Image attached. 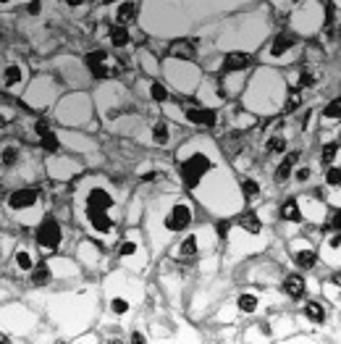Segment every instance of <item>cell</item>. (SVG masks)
I'll return each mask as SVG.
<instances>
[{
    "mask_svg": "<svg viewBox=\"0 0 341 344\" xmlns=\"http://www.w3.org/2000/svg\"><path fill=\"white\" fill-rule=\"evenodd\" d=\"M21 79H24V71H21V66H16V63H11L6 71H3V84H6V87L21 84Z\"/></svg>",
    "mask_w": 341,
    "mask_h": 344,
    "instance_id": "cell-11",
    "label": "cell"
},
{
    "mask_svg": "<svg viewBox=\"0 0 341 344\" xmlns=\"http://www.w3.org/2000/svg\"><path fill=\"white\" fill-rule=\"evenodd\" d=\"M252 66V58L244 53H229L226 61H223V71H244V68Z\"/></svg>",
    "mask_w": 341,
    "mask_h": 344,
    "instance_id": "cell-7",
    "label": "cell"
},
{
    "mask_svg": "<svg viewBox=\"0 0 341 344\" xmlns=\"http://www.w3.org/2000/svg\"><path fill=\"white\" fill-rule=\"evenodd\" d=\"M294 42H297V40H294L291 34H278V37L273 40V45H270V55H273V58H281L286 50L294 48Z\"/></svg>",
    "mask_w": 341,
    "mask_h": 344,
    "instance_id": "cell-9",
    "label": "cell"
},
{
    "mask_svg": "<svg viewBox=\"0 0 341 344\" xmlns=\"http://www.w3.org/2000/svg\"><path fill=\"white\" fill-rule=\"evenodd\" d=\"M150 97L158 100V102H163V100H168V89L163 87V84H155V82H152V84H150Z\"/></svg>",
    "mask_w": 341,
    "mask_h": 344,
    "instance_id": "cell-24",
    "label": "cell"
},
{
    "mask_svg": "<svg viewBox=\"0 0 341 344\" xmlns=\"http://www.w3.org/2000/svg\"><path fill=\"white\" fill-rule=\"evenodd\" d=\"M0 3H11V0H0Z\"/></svg>",
    "mask_w": 341,
    "mask_h": 344,
    "instance_id": "cell-44",
    "label": "cell"
},
{
    "mask_svg": "<svg viewBox=\"0 0 341 344\" xmlns=\"http://www.w3.org/2000/svg\"><path fill=\"white\" fill-rule=\"evenodd\" d=\"M325 181H328V187H338V181H341V174H338V168L331 166L328 168V174H325Z\"/></svg>",
    "mask_w": 341,
    "mask_h": 344,
    "instance_id": "cell-32",
    "label": "cell"
},
{
    "mask_svg": "<svg viewBox=\"0 0 341 344\" xmlns=\"http://www.w3.org/2000/svg\"><path fill=\"white\" fill-rule=\"evenodd\" d=\"M171 55H179V58H192V55H194V45H189V42H176V45H171Z\"/></svg>",
    "mask_w": 341,
    "mask_h": 344,
    "instance_id": "cell-18",
    "label": "cell"
},
{
    "mask_svg": "<svg viewBox=\"0 0 341 344\" xmlns=\"http://www.w3.org/2000/svg\"><path fill=\"white\" fill-rule=\"evenodd\" d=\"M284 292L289 297H294V300H299V297L304 294V279L297 276V273H291V276L284 281Z\"/></svg>",
    "mask_w": 341,
    "mask_h": 344,
    "instance_id": "cell-10",
    "label": "cell"
},
{
    "mask_svg": "<svg viewBox=\"0 0 341 344\" xmlns=\"http://www.w3.org/2000/svg\"><path fill=\"white\" fill-rule=\"evenodd\" d=\"M152 137H155V142H168V126L166 124H155V132H152Z\"/></svg>",
    "mask_w": 341,
    "mask_h": 344,
    "instance_id": "cell-30",
    "label": "cell"
},
{
    "mask_svg": "<svg viewBox=\"0 0 341 344\" xmlns=\"http://www.w3.org/2000/svg\"><path fill=\"white\" fill-rule=\"evenodd\" d=\"M192 223V208L189 205H176V208L168 213L166 218V226L171 228V232H181V228H186Z\"/></svg>",
    "mask_w": 341,
    "mask_h": 344,
    "instance_id": "cell-4",
    "label": "cell"
},
{
    "mask_svg": "<svg viewBox=\"0 0 341 344\" xmlns=\"http://www.w3.org/2000/svg\"><path fill=\"white\" fill-rule=\"evenodd\" d=\"M242 189H244L247 197H257V194H260V184H257L255 179H247L244 184H242Z\"/></svg>",
    "mask_w": 341,
    "mask_h": 344,
    "instance_id": "cell-26",
    "label": "cell"
},
{
    "mask_svg": "<svg viewBox=\"0 0 341 344\" xmlns=\"http://www.w3.org/2000/svg\"><path fill=\"white\" fill-rule=\"evenodd\" d=\"M108 61V55H105V50H95V53H89L87 58H84V63L87 66H95V63H105Z\"/></svg>",
    "mask_w": 341,
    "mask_h": 344,
    "instance_id": "cell-29",
    "label": "cell"
},
{
    "mask_svg": "<svg viewBox=\"0 0 341 344\" xmlns=\"http://www.w3.org/2000/svg\"><path fill=\"white\" fill-rule=\"evenodd\" d=\"M29 14H40V0H32L29 3Z\"/></svg>",
    "mask_w": 341,
    "mask_h": 344,
    "instance_id": "cell-39",
    "label": "cell"
},
{
    "mask_svg": "<svg viewBox=\"0 0 341 344\" xmlns=\"http://www.w3.org/2000/svg\"><path fill=\"white\" fill-rule=\"evenodd\" d=\"M304 313H307V318L315 320V323H323L325 320V310H323V305H317V302H307Z\"/></svg>",
    "mask_w": 341,
    "mask_h": 344,
    "instance_id": "cell-16",
    "label": "cell"
},
{
    "mask_svg": "<svg viewBox=\"0 0 341 344\" xmlns=\"http://www.w3.org/2000/svg\"><path fill=\"white\" fill-rule=\"evenodd\" d=\"M40 145L45 147V150H48V153H55L58 150V147H61V142H58V137L48 129V132H45V134H40Z\"/></svg>",
    "mask_w": 341,
    "mask_h": 344,
    "instance_id": "cell-17",
    "label": "cell"
},
{
    "mask_svg": "<svg viewBox=\"0 0 341 344\" xmlns=\"http://www.w3.org/2000/svg\"><path fill=\"white\" fill-rule=\"evenodd\" d=\"M239 310L255 313V310H257V297H255V294H242V297H239Z\"/></svg>",
    "mask_w": 341,
    "mask_h": 344,
    "instance_id": "cell-22",
    "label": "cell"
},
{
    "mask_svg": "<svg viewBox=\"0 0 341 344\" xmlns=\"http://www.w3.org/2000/svg\"><path fill=\"white\" fill-rule=\"evenodd\" d=\"M32 281L37 284V286H42V284H48V281H50V268H48V266H40L37 271L32 273Z\"/></svg>",
    "mask_w": 341,
    "mask_h": 344,
    "instance_id": "cell-23",
    "label": "cell"
},
{
    "mask_svg": "<svg viewBox=\"0 0 341 344\" xmlns=\"http://www.w3.org/2000/svg\"><path fill=\"white\" fill-rule=\"evenodd\" d=\"M34 129H37V134H45L48 132V121H37L34 124Z\"/></svg>",
    "mask_w": 341,
    "mask_h": 344,
    "instance_id": "cell-38",
    "label": "cell"
},
{
    "mask_svg": "<svg viewBox=\"0 0 341 344\" xmlns=\"http://www.w3.org/2000/svg\"><path fill=\"white\" fill-rule=\"evenodd\" d=\"M110 307H113V313H126V310H129V302H126V300H121V297H116Z\"/></svg>",
    "mask_w": 341,
    "mask_h": 344,
    "instance_id": "cell-33",
    "label": "cell"
},
{
    "mask_svg": "<svg viewBox=\"0 0 341 344\" xmlns=\"http://www.w3.org/2000/svg\"><path fill=\"white\" fill-rule=\"evenodd\" d=\"M299 84H302V87H315V79H312L310 74H302V76H299Z\"/></svg>",
    "mask_w": 341,
    "mask_h": 344,
    "instance_id": "cell-36",
    "label": "cell"
},
{
    "mask_svg": "<svg viewBox=\"0 0 341 344\" xmlns=\"http://www.w3.org/2000/svg\"><path fill=\"white\" fill-rule=\"evenodd\" d=\"M134 16H137V3H134V0H126V3H121L119 11H116V21H119V27L132 24Z\"/></svg>",
    "mask_w": 341,
    "mask_h": 344,
    "instance_id": "cell-8",
    "label": "cell"
},
{
    "mask_svg": "<svg viewBox=\"0 0 341 344\" xmlns=\"http://www.w3.org/2000/svg\"><path fill=\"white\" fill-rule=\"evenodd\" d=\"M197 252V237H189V239H184V242L179 245V255L181 258H192Z\"/></svg>",
    "mask_w": 341,
    "mask_h": 344,
    "instance_id": "cell-21",
    "label": "cell"
},
{
    "mask_svg": "<svg viewBox=\"0 0 341 344\" xmlns=\"http://www.w3.org/2000/svg\"><path fill=\"white\" fill-rule=\"evenodd\" d=\"M16 160H19V150H16V147L14 145L3 147V153H0V163H3V166H14Z\"/></svg>",
    "mask_w": 341,
    "mask_h": 344,
    "instance_id": "cell-19",
    "label": "cell"
},
{
    "mask_svg": "<svg viewBox=\"0 0 341 344\" xmlns=\"http://www.w3.org/2000/svg\"><path fill=\"white\" fill-rule=\"evenodd\" d=\"M299 102H302V95H299V92H291V95H289V100H286V108H289V110H294V108L299 105Z\"/></svg>",
    "mask_w": 341,
    "mask_h": 344,
    "instance_id": "cell-34",
    "label": "cell"
},
{
    "mask_svg": "<svg viewBox=\"0 0 341 344\" xmlns=\"http://www.w3.org/2000/svg\"><path fill=\"white\" fill-rule=\"evenodd\" d=\"M336 155H338V145H336V142H328V145L323 147V160H325V163H333Z\"/></svg>",
    "mask_w": 341,
    "mask_h": 344,
    "instance_id": "cell-28",
    "label": "cell"
},
{
    "mask_svg": "<svg viewBox=\"0 0 341 344\" xmlns=\"http://www.w3.org/2000/svg\"><path fill=\"white\" fill-rule=\"evenodd\" d=\"M210 171V160H207V155H202V153H194V155H189V160H184V168H181V174H184V181L189 187H197L199 184V179H202L205 174Z\"/></svg>",
    "mask_w": 341,
    "mask_h": 344,
    "instance_id": "cell-2",
    "label": "cell"
},
{
    "mask_svg": "<svg viewBox=\"0 0 341 344\" xmlns=\"http://www.w3.org/2000/svg\"><path fill=\"white\" fill-rule=\"evenodd\" d=\"M297 179H299V181H307V179H310V168H299V171H297Z\"/></svg>",
    "mask_w": 341,
    "mask_h": 344,
    "instance_id": "cell-37",
    "label": "cell"
},
{
    "mask_svg": "<svg viewBox=\"0 0 341 344\" xmlns=\"http://www.w3.org/2000/svg\"><path fill=\"white\" fill-rule=\"evenodd\" d=\"M338 113H341V100L336 97V100H331V102H328V105H325V110H323V116L325 119H338Z\"/></svg>",
    "mask_w": 341,
    "mask_h": 344,
    "instance_id": "cell-25",
    "label": "cell"
},
{
    "mask_svg": "<svg viewBox=\"0 0 341 344\" xmlns=\"http://www.w3.org/2000/svg\"><path fill=\"white\" fill-rule=\"evenodd\" d=\"M110 42L116 45V48H126V45L132 42V37H129V29H126V27H113V29H110Z\"/></svg>",
    "mask_w": 341,
    "mask_h": 344,
    "instance_id": "cell-14",
    "label": "cell"
},
{
    "mask_svg": "<svg viewBox=\"0 0 341 344\" xmlns=\"http://www.w3.org/2000/svg\"><path fill=\"white\" fill-rule=\"evenodd\" d=\"M6 129V116H0V132Z\"/></svg>",
    "mask_w": 341,
    "mask_h": 344,
    "instance_id": "cell-42",
    "label": "cell"
},
{
    "mask_svg": "<svg viewBox=\"0 0 341 344\" xmlns=\"http://www.w3.org/2000/svg\"><path fill=\"white\" fill-rule=\"evenodd\" d=\"M281 218L284 221H302V213H299V205L294 202V200H289V202H284V208H281Z\"/></svg>",
    "mask_w": 341,
    "mask_h": 344,
    "instance_id": "cell-15",
    "label": "cell"
},
{
    "mask_svg": "<svg viewBox=\"0 0 341 344\" xmlns=\"http://www.w3.org/2000/svg\"><path fill=\"white\" fill-rule=\"evenodd\" d=\"M242 226L247 228V232H250V234H260V218H257V215H252V213H247L244 215V218H242Z\"/></svg>",
    "mask_w": 341,
    "mask_h": 344,
    "instance_id": "cell-20",
    "label": "cell"
},
{
    "mask_svg": "<svg viewBox=\"0 0 341 344\" xmlns=\"http://www.w3.org/2000/svg\"><path fill=\"white\" fill-rule=\"evenodd\" d=\"M66 3H68V6H74V8H76V6H81V3H84V0H66Z\"/></svg>",
    "mask_w": 341,
    "mask_h": 344,
    "instance_id": "cell-41",
    "label": "cell"
},
{
    "mask_svg": "<svg viewBox=\"0 0 341 344\" xmlns=\"http://www.w3.org/2000/svg\"><path fill=\"white\" fill-rule=\"evenodd\" d=\"M110 208H113V194L105 187H95L87 194V218L89 226L97 234H108L113 232V218H110Z\"/></svg>",
    "mask_w": 341,
    "mask_h": 344,
    "instance_id": "cell-1",
    "label": "cell"
},
{
    "mask_svg": "<svg viewBox=\"0 0 341 344\" xmlns=\"http://www.w3.org/2000/svg\"><path fill=\"white\" fill-rule=\"evenodd\" d=\"M61 226H58L55 218H45L37 228V242L45 247V250H55L58 245H61Z\"/></svg>",
    "mask_w": 341,
    "mask_h": 344,
    "instance_id": "cell-3",
    "label": "cell"
},
{
    "mask_svg": "<svg viewBox=\"0 0 341 344\" xmlns=\"http://www.w3.org/2000/svg\"><path fill=\"white\" fill-rule=\"evenodd\" d=\"M297 158H299V153H289V155L284 158V163H281L278 171H276V179H278V181H286V179L291 176V166L297 163Z\"/></svg>",
    "mask_w": 341,
    "mask_h": 344,
    "instance_id": "cell-13",
    "label": "cell"
},
{
    "mask_svg": "<svg viewBox=\"0 0 341 344\" xmlns=\"http://www.w3.org/2000/svg\"><path fill=\"white\" fill-rule=\"evenodd\" d=\"M294 263H297L299 268H312L317 263V252L315 250H299V252H294Z\"/></svg>",
    "mask_w": 341,
    "mask_h": 344,
    "instance_id": "cell-12",
    "label": "cell"
},
{
    "mask_svg": "<svg viewBox=\"0 0 341 344\" xmlns=\"http://www.w3.org/2000/svg\"><path fill=\"white\" fill-rule=\"evenodd\" d=\"M132 252H137V245H134V242H124V245H121V255H132Z\"/></svg>",
    "mask_w": 341,
    "mask_h": 344,
    "instance_id": "cell-35",
    "label": "cell"
},
{
    "mask_svg": "<svg viewBox=\"0 0 341 344\" xmlns=\"http://www.w3.org/2000/svg\"><path fill=\"white\" fill-rule=\"evenodd\" d=\"M284 147H286L284 137H270V140H268V150H270V153H281Z\"/></svg>",
    "mask_w": 341,
    "mask_h": 344,
    "instance_id": "cell-31",
    "label": "cell"
},
{
    "mask_svg": "<svg viewBox=\"0 0 341 344\" xmlns=\"http://www.w3.org/2000/svg\"><path fill=\"white\" fill-rule=\"evenodd\" d=\"M16 266H19V268H24V271L32 268V258H29V252H27V250H19V252H16Z\"/></svg>",
    "mask_w": 341,
    "mask_h": 344,
    "instance_id": "cell-27",
    "label": "cell"
},
{
    "mask_svg": "<svg viewBox=\"0 0 341 344\" xmlns=\"http://www.w3.org/2000/svg\"><path fill=\"white\" fill-rule=\"evenodd\" d=\"M186 119H189L192 124H199V126H215V110H210V108H189V105H186Z\"/></svg>",
    "mask_w": 341,
    "mask_h": 344,
    "instance_id": "cell-6",
    "label": "cell"
},
{
    "mask_svg": "<svg viewBox=\"0 0 341 344\" xmlns=\"http://www.w3.org/2000/svg\"><path fill=\"white\" fill-rule=\"evenodd\" d=\"M37 202V189L34 187H27V189H16L14 194L8 197V205L14 210H24V208H32Z\"/></svg>",
    "mask_w": 341,
    "mask_h": 344,
    "instance_id": "cell-5",
    "label": "cell"
},
{
    "mask_svg": "<svg viewBox=\"0 0 341 344\" xmlns=\"http://www.w3.org/2000/svg\"><path fill=\"white\" fill-rule=\"evenodd\" d=\"M132 341H137V344H142V341H145V336L139 334V331H134V334H132Z\"/></svg>",
    "mask_w": 341,
    "mask_h": 344,
    "instance_id": "cell-40",
    "label": "cell"
},
{
    "mask_svg": "<svg viewBox=\"0 0 341 344\" xmlns=\"http://www.w3.org/2000/svg\"><path fill=\"white\" fill-rule=\"evenodd\" d=\"M0 100H6V95H3V92H0Z\"/></svg>",
    "mask_w": 341,
    "mask_h": 344,
    "instance_id": "cell-43",
    "label": "cell"
}]
</instances>
